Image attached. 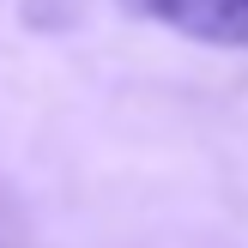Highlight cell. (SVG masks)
<instances>
[{"instance_id":"obj_1","label":"cell","mask_w":248,"mask_h":248,"mask_svg":"<svg viewBox=\"0 0 248 248\" xmlns=\"http://www.w3.org/2000/svg\"><path fill=\"white\" fill-rule=\"evenodd\" d=\"M109 6L212 48H248V0H109Z\"/></svg>"}]
</instances>
